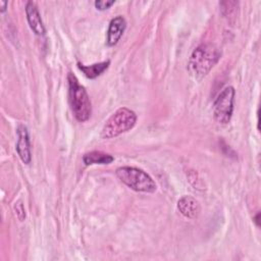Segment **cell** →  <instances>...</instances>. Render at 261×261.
<instances>
[{"label": "cell", "instance_id": "1", "mask_svg": "<svg viewBox=\"0 0 261 261\" xmlns=\"http://www.w3.org/2000/svg\"><path fill=\"white\" fill-rule=\"evenodd\" d=\"M219 49L210 43L199 45L189 60V71L195 79L204 77L220 58Z\"/></svg>", "mask_w": 261, "mask_h": 261}, {"label": "cell", "instance_id": "2", "mask_svg": "<svg viewBox=\"0 0 261 261\" xmlns=\"http://www.w3.org/2000/svg\"><path fill=\"white\" fill-rule=\"evenodd\" d=\"M69 86V102L74 117L81 121H87L92 113V105L90 97L86 89L80 85L73 73L69 72L67 76Z\"/></svg>", "mask_w": 261, "mask_h": 261}, {"label": "cell", "instance_id": "3", "mask_svg": "<svg viewBox=\"0 0 261 261\" xmlns=\"http://www.w3.org/2000/svg\"><path fill=\"white\" fill-rule=\"evenodd\" d=\"M137 121L136 113L126 108H118L106 120L101 130V137L104 139L115 138L134 127Z\"/></svg>", "mask_w": 261, "mask_h": 261}, {"label": "cell", "instance_id": "4", "mask_svg": "<svg viewBox=\"0 0 261 261\" xmlns=\"http://www.w3.org/2000/svg\"><path fill=\"white\" fill-rule=\"evenodd\" d=\"M117 177L128 188L136 192L154 193L156 184L144 170L133 166H121L116 169Z\"/></svg>", "mask_w": 261, "mask_h": 261}, {"label": "cell", "instance_id": "5", "mask_svg": "<svg viewBox=\"0 0 261 261\" xmlns=\"http://www.w3.org/2000/svg\"><path fill=\"white\" fill-rule=\"evenodd\" d=\"M234 89L232 87L224 88L214 101L213 115L214 119L220 124H227L232 116L234 103Z\"/></svg>", "mask_w": 261, "mask_h": 261}, {"label": "cell", "instance_id": "6", "mask_svg": "<svg viewBox=\"0 0 261 261\" xmlns=\"http://www.w3.org/2000/svg\"><path fill=\"white\" fill-rule=\"evenodd\" d=\"M15 150H16L20 160L24 164L31 163L32 153H31L30 136H29L27 126L23 124H20L17 127V142H16Z\"/></svg>", "mask_w": 261, "mask_h": 261}, {"label": "cell", "instance_id": "7", "mask_svg": "<svg viewBox=\"0 0 261 261\" xmlns=\"http://www.w3.org/2000/svg\"><path fill=\"white\" fill-rule=\"evenodd\" d=\"M25 14H27V19L29 22L30 28L32 31L38 35V36H43L46 33L45 27L43 24L40 12L38 10V7L35 2L29 1L25 5Z\"/></svg>", "mask_w": 261, "mask_h": 261}, {"label": "cell", "instance_id": "8", "mask_svg": "<svg viewBox=\"0 0 261 261\" xmlns=\"http://www.w3.org/2000/svg\"><path fill=\"white\" fill-rule=\"evenodd\" d=\"M126 28V21L121 16L118 15L110 20L108 31H107V45L114 46L118 43L122 37Z\"/></svg>", "mask_w": 261, "mask_h": 261}, {"label": "cell", "instance_id": "9", "mask_svg": "<svg viewBox=\"0 0 261 261\" xmlns=\"http://www.w3.org/2000/svg\"><path fill=\"white\" fill-rule=\"evenodd\" d=\"M178 211L187 218H197L200 214L201 207L199 202L192 196H184L177 201Z\"/></svg>", "mask_w": 261, "mask_h": 261}, {"label": "cell", "instance_id": "10", "mask_svg": "<svg viewBox=\"0 0 261 261\" xmlns=\"http://www.w3.org/2000/svg\"><path fill=\"white\" fill-rule=\"evenodd\" d=\"M114 160V157L110 154L103 153L101 151H91L84 155L83 161L86 165L92 164H110Z\"/></svg>", "mask_w": 261, "mask_h": 261}, {"label": "cell", "instance_id": "11", "mask_svg": "<svg viewBox=\"0 0 261 261\" xmlns=\"http://www.w3.org/2000/svg\"><path fill=\"white\" fill-rule=\"evenodd\" d=\"M109 64H110V61L106 60V61H102L92 65H84L82 63H77V66L88 79H96L99 75H101L109 67Z\"/></svg>", "mask_w": 261, "mask_h": 261}, {"label": "cell", "instance_id": "12", "mask_svg": "<svg viewBox=\"0 0 261 261\" xmlns=\"http://www.w3.org/2000/svg\"><path fill=\"white\" fill-rule=\"evenodd\" d=\"M113 4H114L113 0H98V1H95V7L98 10H106Z\"/></svg>", "mask_w": 261, "mask_h": 261}, {"label": "cell", "instance_id": "13", "mask_svg": "<svg viewBox=\"0 0 261 261\" xmlns=\"http://www.w3.org/2000/svg\"><path fill=\"white\" fill-rule=\"evenodd\" d=\"M15 211H16V215L19 218V220H22L25 217V213H24V209L22 207V204L19 202L15 205Z\"/></svg>", "mask_w": 261, "mask_h": 261}, {"label": "cell", "instance_id": "14", "mask_svg": "<svg viewBox=\"0 0 261 261\" xmlns=\"http://www.w3.org/2000/svg\"><path fill=\"white\" fill-rule=\"evenodd\" d=\"M0 6H1V12H4L7 7V2L6 1H0Z\"/></svg>", "mask_w": 261, "mask_h": 261}]
</instances>
